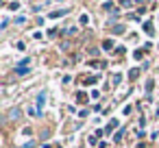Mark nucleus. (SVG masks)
<instances>
[{
    "mask_svg": "<svg viewBox=\"0 0 159 148\" xmlns=\"http://www.w3.org/2000/svg\"><path fill=\"white\" fill-rule=\"evenodd\" d=\"M144 31H146V33H152V24H150V22H144Z\"/></svg>",
    "mask_w": 159,
    "mask_h": 148,
    "instance_id": "412c9836",
    "label": "nucleus"
},
{
    "mask_svg": "<svg viewBox=\"0 0 159 148\" xmlns=\"http://www.w3.org/2000/svg\"><path fill=\"white\" fill-rule=\"evenodd\" d=\"M135 2H144V0H135Z\"/></svg>",
    "mask_w": 159,
    "mask_h": 148,
    "instance_id": "5701e85b",
    "label": "nucleus"
},
{
    "mask_svg": "<svg viewBox=\"0 0 159 148\" xmlns=\"http://www.w3.org/2000/svg\"><path fill=\"white\" fill-rule=\"evenodd\" d=\"M96 81H98V74H94V76L85 78V85H92V83H96Z\"/></svg>",
    "mask_w": 159,
    "mask_h": 148,
    "instance_id": "2eb2a0df",
    "label": "nucleus"
},
{
    "mask_svg": "<svg viewBox=\"0 0 159 148\" xmlns=\"http://www.w3.org/2000/svg\"><path fill=\"white\" fill-rule=\"evenodd\" d=\"M118 124H120V122H118V120H111V122H109V124H107V128H105V133H111V131H113V128H118Z\"/></svg>",
    "mask_w": 159,
    "mask_h": 148,
    "instance_id": "20e7f679",
    "label": "nucleus"
},
{
    "mask_svg": "<svg viewBox=\"0 0 159 148\" xmlns=\"http://www.w3.org/2000/svg\"><path fill=\"white\" fill-rule=\"evenodd\" d=\"M29 115H33V118L37 115V118H39V115H42V109H35V107H31V109H29Z\"/></svg>",
    "mask_w": 159,
    "mask_h": 148,
    "instance_id": "9d476101",
    "label": "nucleus"
},
{
    "mask_svg": "<svg viewBox=\"0 0 159 148\" xmlns=\"http://www.w3.org/2000/svg\"><path fill=\"white\" fill-rule=\"evenodd\" d=\"M70 13V9H59V11H52L50 13V20H55V18H63V16H68Z\"/></svg>",
    "mask_w": 159,
    "mask_h": 148,
    "instance_id": "7ed1b4c3",
    "label": "nucleus"
},
{
    "mask_svg": "<svg viewBox=\"0 0 159 148\" xmlns=\"http://www.w3.org/2000/svg\"><path fill=\"white\" fill-rule=\"evenodd\" d=\"M111 81H113V85H118V83H120V81H122V74H120V72H116V74H113V78H111Z\"/></svg>",
    "mask_w": 159,
    "mask_h": 148,
    "instance_id": "4468645a",
    "label": "nucleus"
},
{
    "mask_svg": "<svg viewBox=\"0 0 159 148\" xmlns=\"http://www.w3.org/2000/svg\"><path fill=\"white\" fill-rule=\"evenodd\" d=\"M124 31H126L124 24H116V26H113V33H116V35H120V33H124Z\"/></svg>",
    "mask_w": 159,
    "mask_h": 148,
    "instance_id": "423d86ee",
    "label": "nucleus"
},
{
    "mask_svg": "<svg viewBox=\"0 0 159 148\" xmlns=\"http://www.w3.org/2000/svg\"><path fill=\"white\" fill-rule=\"evenodd\" d=\"M137 72H139L137 68H135V70H131V72H129V78H131V81H135V78H137Z\"/></svg>",
    "mask_w": 159,
    "mask_h": 148,
    "instance_id": "dca6fc26",
    "label": "nucleus"
},
{
    "mask_svg": "<svg viewBox=\"0 0 159 148\" xmlns=\"http://www.w3.org/2000/svg\"><path fill=\"white\" fill-rule=\"evenodd\" d=\"M122 137H124V126H122V128H120V131H118V133L113 135V141H120Z\"/></svg>",
    "mask_w": 159,
    "mask_h": 148,
    "instance_id": "9b49d317",
    "label": "nucleus"
},
{
    "mask_svg": "<svg viewBox=\"0 0 159 148\" xmlns=\"http://www.w3.org/2000/svg\"><path fill=\"white\" fill-rule=\"evenodd\" d=\"M29 72H31L29 65H16V74H18V76H26Z\"/></svg>",
    "mask_w": 159,
    "mask_h": 148,
    "instance_id": "f03ea898",
    "label": "nucleus"
},
{
    "mask_svg": "<svg viewBox=\"0 0 159 148\" xmlns=\"http://www.w3.org/2000/svg\"><path fill=\"white\" fill-rule=\"evenodd\" d=\"M13 22H16L18 26H24V24H26V18H24V16H18V18H16Z\"/></svg>",
    "mask_w": 159,
    "mask_h": 148,
    "instance_id": "39448f33",
    "label": "nucleus"
},
{
    "mask_svg": "<svg viewBox=\"0 0 159 148\" xmlns=\"http://www.w3.org/2000/svg\"><path fill=\"white\" fill-rule=\"evenodd\" d=\"M152 87H155V81H152V78H148V81H146V94H150V92H152Z\"/></svg>",
    "mask_w": 159,
    "mask_h": 148,
    "instance_id": "6e6552de",
    "label": "nucleus"
},
{
    "mask_svg": "<svg viewBox=\"0 0 159 148\" xmlns=\"http://www.w3.org/2000/svg\"><path fill=\"white\" fill-rule=\"evenodd\" d=\"M142 57H144V50H139V48H137V50L133 52V59H137V61H139Z\"/></svg>",
    "mask_w": 159,
    "mask_h": 148,
    "instance_id": "ddd939ff",
    "label": "nucleus"
},
{
    "mask_svg": "<svg viewBox=\"0 0 159 148\" xmlns=\"http://www.w3.org/2000/svg\"><path fill=\"white\" fill-rule=\"evenodd\" d=\"M137 148H144V146H137Z\"/></svg>",
    "mask_w": 159,
    "mask_h": 148,
    "instance_id": "b1692460",
    "label": "nucleus"
},
{
    "mask_svg": "<svg viewBox=\"0 0 159 148\" xmlns=\"http://www.w3.org/2000/svg\"><path fill=\"white\" fill-rule=\"evenodd\" d=\"M44 100H46V92H42V94L37 96V109H39V107L44 105Z\"/></svg>",
    "mask_w": 159,
    "mask_h": 148,
    "instance_id": "1a4fd4ad",
    "label": "nucleus"
},
{
    "mask_svg": "<svg viewBox=\"0 0 159 148\" xmlns=\"http://www.w3.org/2000/svg\"><path fill=\"white\" fill-rule=\"evenodd\" d=\"M20 5H22V2H11V5H9V9H11V11H18V9H20Z\"/></svg>",
    "mask_w": 159,
    "mask_h": 148,
    "instance_id": "6ab92c4d",
    "label": "nucleus"
},
{
    "mask_svg": "<svg viewBox=\"0 0 159 148\" xmlns=\"http://www.w3.org/2000/svg\"><path fill=\"white\" fill-rule=\"evenodd\" d=\"M102 9H105V11H113V5H111V2H102Z\"/></svg>",
    "mask_w": 159,
    "mask_h": 148,
    "instance_id": "aec40b11",
    "label": "nucleus"
},
{
    "mask_svg": "<svg viewBox=\"0 0 159 148\" xmlns=\"http://www.w3.org/2000/svg\"><path fill=\"white\" fill-rule=\"evenodd\" d=\"M35 144H37V141H35V139H31V141H26V144H22V148H33Z\"/></svg>",
    "mask_w": 159,
    "mask_h": 148,
    "instance_id": "4be33fe9",
    "label": "nucleus"
},
{
    "mask_svg": "<svg viewBox=\"0 0 159 148\" xmlns=\"http://www.w3.org/2000/svg\"><path fill=\"white\" fill-rule=\"evenodd\" d=\"M102 48H105V50H111V48H113V39H105V42H102Z\"/></svg>",
    "mask_w": 159,
    "mask_h": 148,
    "instance_id": "0eeeda50",
    "label": "nucleus"
},
{
    "mask_svg": "<svg viewBox=\"0 0 159 148\" xmlns=\"http://www.w3.org/2000/svg\"><path fill=\"white\" fill-rule=\"evenodd\" d=\"M79 22H81V24H83V26H85V24H87V22H89V16H87V13H83V16H81V18H79Z\"/></svg>",
    "mask_w": 159,
    "mask_h": 148,
    "instance_id": "f8f14e48",
    "label": "nucleus"
},
{
    "mask_svg": "<svg viewBox=\"0 0 159 148\" xmlns=\"http://www.w3.org/2000/svg\"><path fill=\"white\" fill-rule=\"evenodd\" d=\"M20 118H22V109L20 107H13L9 111V120H20Z\"/></svg>",
    "mask_w": 159,
    "mask_h": 148,
    "instance_id": "f257e3e1",
    "label": "nucleus"
},
{
    "mask_svg": "<svg viewBox=\"0 0 159 148\" xmlns=\"http://www.w3.org/2000/svg\"><path fill=\"white\" fill-rule=\"evenodd\" d=\"M9 26V18H2V24H0V31H5Z\"/></svg>",
    "mask_w": 159,
    "mask_h": 148,
    "instance_id": "a211bd4d",
    "label": "nucleus"
},
{
    "mask_svg": "<svg viewBox=\"0 0 159 148\" xmlns=\"http://www.w3.org/2000/svg\"><path fill=\"white\" fill-rule=\"evenodd\" d=\"M120 5H122V7H124V9H129V7H131V5H133V0H120Z\"/></svg>",
    "mask_w": 159,
    "mask_h": 148,
    "instance_id": "f3484780",
    "label": "nucleus"
}]
</instances>
